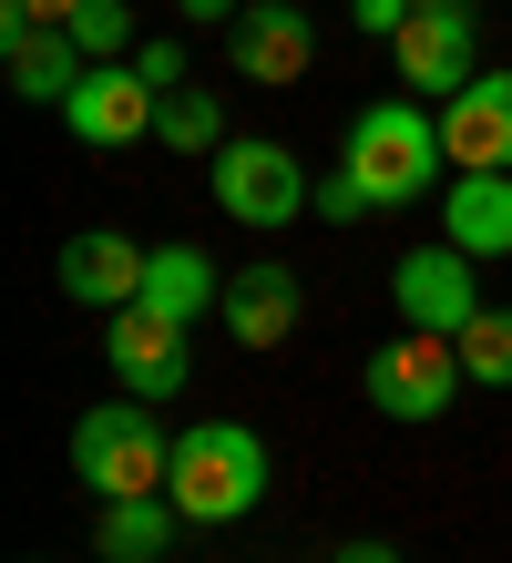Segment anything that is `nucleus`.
Here are the masks:
<instances>
[{
  "label": "nucleus",
  "mask_w": 512,
  "mask_h": 563,
  "mask_svg": "<svg viewBox=\"0 0 512 563\" xmlns=\"http://www.w3.org/2000/svg\"><path fill=\"white\" fill-rule=\"evenodd\" d=\"M185 522H247L266 503V441L247 420H195L175 430V472H164Z\"/></svg>",
  "instance_id": "nucleus-1"
},
{
  "label": "nucleus",
  "mask_w": 512,
  "mask_h": 563,
  "mask_svg": "<svg viewBox=\"0 0 512 563\" xmlns=\"http://www.w3.org/2000/svg\"><path fill=\"white\" fill-rule=\"evenodd\" d=\"M349 175L369 185V206H421V195L440 185V164H451V144H440V113L410 92V103H369L349 123Z\"/></svg>",
  "instance_id": "nucleus-2"
},
{
  "label": "nucleus",
  "mask_w": 512,
  "mask_h": 563,
  "mask_svg": "<svg viewBox=\"0 0 512 563\" xmlns=\"http://www.w3.org/2000/svg\"><path fill=\"white\" fill-rule=\"evenodd\" d=\"M164 472H175V441L154 430V400H123L113 410H83L73 420V482L102 492V503H123V492H164Z\"/></svg>",
  "instance_id": "nucleus-3"
},
{
  "label": "nucleus",
  "mask_w": 512,
  "mask_h": 563,
  "mask_svg": "<svg viewBox=\"0 0 512 563\" xmlns=\"http://www.w3.org/2000/svg\"><path fill=\"white\" fill-rule=\"evenodd\" d=\"M205 164H216V206H226L236 225H257V236H277V225H297L307 206H318L307 164H297L287 144H266V134H226Z\"/></svg>",
  "instance_id": "nucleus-4"
},
{
  "label": "nucleus",
  "mask_w": 512,
  "mask_h": 563,
  "mask_svg": "<svg viewBox=\"0 0 512 563\" xmlns=\"http://www.w3.org/2000/svg\"><path fill=\"white\" fill-rule=\"evenodd\" d=\"M461 349L451 339H431V328H400V339L380 349V358H369V400H380L390 420H440V410H451L461 400Z\"/></svg>",
  "instance_id": "nucleus-5"
},
{
  "label": "nucleus",
  "mask_w": 512,
  "mask_h": 563,
  "mask_svg": "<svg viewBox=\"0 0 512 563\" xmlns=\"http://www.w3.org/2000/svg\"><path fill=\"white\" fill-rule=\"evenodd\" d=\"M471 267H482V256H461L451 236H440V246H410L400 267H390L400 318H410V328H431V339H461V328L482 318V297H471Z\"/></svg>",
  "instance_id": "nucleus-6"
},
{
  "label": "nucleus",
  "mask_w": 512,
  "mask_h": 563,
  "mask_svg": "<svg viewBox=\"0 0 512 563\" xmlns=\"http://www.w3.org/2000/svg\"><path fill=\"white\" fill-rule=\"evenodd\" d=\"M226 62H236V82L287 92V82H307V62H318V31H307L297 0H247V21H226Z\"/></svg>",
  "instance_id": "nucleus-7"
},
{
  "label": "nucleus",
  "mask_w": 512,
  "mask_h": 563,
  "mask_svg": "<svg viewBox=\"0 0 512 563\" xmlns=\"http://www.w3.org/2000/svg\"><path fill=\"white\" fill-rule=\"evenodd\" d=\"M390 52H400V82L421 92V103H451L461 82H482V73H471V0H451V11H410L390 31Z\"/></svg>",
  "instance_id": "nucleus-8"
},
{
  "label": "nucleus",
  "mask_w": 512,
  "mask_h": 563,
  "mask_svg": "<svg viewBox=\"0 0 512 563\" xmlns=\"http://www.w3.org/2000/svg\"><path fill=\"white\" fill-rule=\"evenodd\" d=\"M102 358H113V379L133 389V400H154V410L185 389V328L154 318L144 297H133V308H113V328H102Z\"/></svg>",
  "instance_id": "nucleus-9"
},
{
  "label": "nucleus",
  "mask_w": 512,
  "mask_h": 563,
  "mask_svg": "<svg viewBox=\"0 0 512 563\" xmlns=\"http://www.w3.org/2000/svg\"><path fill=\"white\" fill-rule=\"evenodd\" d=\"M154 113H164V92L133 73V62H92L83 92L62 103V123H73L83 144H102V154H113V144H144V134H154Z\"/></svg>",
  "instance_id": "nucleus-10"
},
{
  "label": "nucleus",
  "mask_w": 512,
  "mask_h": 563,
  "mask_svg": "<svg viewBox=\"0 0 512 563\" xmlns=\"http://www.w3.org/2000/svg\"><path fill=\"white\" fill-rule=\"evenodd\" d=\"M440 144H451L461 175H512V73L461 82L451 113H440Z\"/></svg>",
  "instance_id": "nucleus-11"
},
{
  "label": "nucleus",
  "mask_w": 512,
  "mask_h": 563,
  "mask_svg": "<svg viewBox=\"0 0 512 563\" xmlns=\"http://www.w3.org/2000/svg\"><path fill=\"white\" fill-rule=\"evenodd\" d=\"M144 267H154V246L92 225V236L62 246V297H83V308H133V297H144Z\"/></svg>",
  "instance_id": "nucleus-12"
},
{
  "label": "nucleus",
  "mask_w": 512,
  "mask_h": 563,
  "mask_svg": "<svg viewBox=\"0 0 512 563\" xmlns=\"http://www.w3.org/2000/svg\"><path fill=\"white\" fill-rule=\"evenodd\" d=\"M0 62H11V92H21V103H73L83 73H92L83 42H73L62 21H21V31H0Z\"/></svg>",
  "instance_id": "nucleus-13"
},
{
  "label": "nucleus",
  "mask_w": 512,
  "mask_h": 563,
  "mask_svg": "<svg viewBox=\"0 0 512 563\" xmlns=\"http://www.w3.org/2000/svg\"><path fill=\"white\" fill-rule=\"evenodd\" d=\"M287 328H297V277L277 267V256H257V267L226 277V339L236 349H277Z\"/></svg>",
  "instance_id": "nucleus-14"
},
{
  "label": "nucleus",
  "mask_w": 512,
  "mask_h": 563,
  "mask_svg": "<svg viewBox=\"0 0 512 563\" xmlns=\"http://www.w3.org/2000/svg\"><path fill=\"white\" fill-rule=\"evenodd\" d=\"M440 225H451L461 256H512V175H451Z\"/></svg>",
  "instance_id": "nucleus-15"
},
{
  "label": "nucleus",
  "mask_w": 512,
  "mask_h": 563,
  "mask_svg": "<svg viewBox=\"0 0 512 563\" xmlns=\"http://www.w3.org/2000/svg\"><path fill=\"white\" fill-rule=\"evenodd\" d=\"M175 492H123V503H102V522H92V553L102 563H154L164 543H175Z\"/></svg>",
  "instance_id": "nucleus-16"
},
{
  "label": "nucleus",
  "mask_w": 512,
  "mask_h": 563,
  "mask_svg": "<svg viewBox=\"0 0 512 563\" xmlns=\"http://www.w3.org/2000/svg\"><path fill=\"white\" fill-rule=\"evenodd\" d=\"M144 308H154V318H175V328H195V318H216V308H226V277L205 267L195 246H154V267H144Z\"/></svg>",
  "instance_id": "nucleus-17"
},
{
  "label": "nucleus",
  "mask_w": 512,
  "mask_h": 563,
  "mask_svg": "<svg viewBox=\"0 0 512 563\" xmlns=\"http://www.w3.org/2000/svg\"><path fill=\"white\" fill-rule=\"evenodd\" d=\"M154 144H175V154H216V144H226V113H216V92L175 82V92H164V113H154Z\"/></svg>",
  "instance_id": "nucleus-18"
},
{
  "label": "nucleus",
  "mask_w": 512,
  "mask_h": 563,
  "mask_svg": "<svg viewBox=\"0 0 512 563\" xmlns=\"http://www.w3.org/2000/svg\"><path fill=\"white\" fill-rule=\"evenodd\" d=\"M451 349H461L471 389H512V308H482V318H471Z\"/></svg>",
  "instance_id": "nucleus-19"
},
{
  "label": "nucleus",
  "mask_w": 512,
  "mask_h": 563,
  "mask_svg": "<svg viewBox=\"0 0 512 563\" xmlns=\"http://www.w3.org/2000/svg\"><path fill=\"white\" fill-rule=\"evenodd\" d=\"M62 31L83 42V62H113V52H123V31H133V11H123V0H83Z\"/></svg>",
  "instance_id": "nucleus-20"
},
{
  "label": "nucleus",
  "mask_w": 512,
  "mask_h": 563,
  "mask_svg": "<svg viewBox=\"0 0 512 563\" xmlns=\"http://www.w3.org/2000/svg\"><path fill=\"white\" fill-rule=\"evenodd\" d=\"M318 216H328V225H349V216H369V185L349 175V164H338V175H318Z\"/></svg>",
  "instance_id": "nucleus-21"
},
{
  "label": "nucleus",
  "mask_w": 512,
  "mask_h": 563,
  "mask_svg": "<svg viewBox=\"0 0 512 563\" xmlns=\"http://www.w3.org/2000/svg\"><path fill=\"white\" fill-rule=\"evenodd\" d=\"M133 73H144L154 92H175V82H185V52H175V42H144V62H133Z\"/></svg>",
  "instance_id": "nucleus-22"
},
{
  "label": "nucleus",
  "mask_w": 512,
  "mask_h": 563,
  "mask_svg": "<svg viewBox=\"0 0 512 563\" xmlns=\"http://www.w3.org/2000/svg\"><path fill=\"white\" fill-rule=\"evenodd\" d=\"M83 0H0V31H21V21H73Z\"/></svg>",
  "instance_id": "nucleus-23"
},
{
  "label": "nucleus",
  "mask_w": 512,
  "mask_h": 563,
  "mask_svg": "<svg viewBox=\"0 0 512 563\" xmlns=\"http://www.w3.org/2000/svg\"><path fill=\"white\" fill-rule=\"evenodd\" d=\"M349 11H359V31H400V21H410V0H349Z\"/></svg>",
  "instance_id": "nucleus-24"
},
{
  "label": "nucleus",
  "mask_w": 512,
  "mask_h": 563,
  "mask_svg": "<svg viewBox=\"0 0 512 563\" xmlns=\"http://www.w3.org/2000/svg\"><path fill=\"white\" fill-rule=\"evenodd\" d=\"M185 21H247V0H175Z\"/></svg>",
  "instance_id": "nucleus-25"
},
{
  "label": "nucleus",
  "mask_w": 512,
  "mask_h": 563,
  "mask_svg": "<svg viewBox=\"0 0 512 563\" xmlns=\"http://www.w3.org/2000/svg\"><path fill=\"white\" fill-rule=\"evenodd\" d=\"M338 563H400L390 543H349V553H338Z\"/></svg>",
  "instance_id": "nucleus-26"
},
{
  "label": "nucleus",
  "mask_w": 512,
  "mask_h": 563,
  "mask_svg": "<svg viewBox=\"0 0 512 563\" xmlns=\"http://www.w3.org/2000/svg\"><path fill=\"white\" fill-rule=\"evenodd\" d=\"M410 11H451V0H410Z\"/></svg>",
  "instance_id": "nucleus-27"
}]
</instances>
